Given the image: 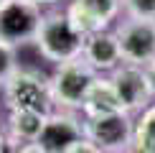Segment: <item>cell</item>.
Segmentation results:
<instances>
[{
	"mask_svg": "<svg viewBox=\"0 0 155 153\" xmlns=\"http://www.w3.org/2000/svg\"><path fill=\"white\" fill-rule=\"evenodd\" d=\"M43 21L41 5L31 0H5L0 3V41L10 46L33 41Z\"/></svg>",
	"mask_w": 155,
	"mask_h": 153,
	"instance_id": "cell-4",
	"label": "cell"
},
{
	"mask_svg": "<svg viewBox=\"0 0 155 153\" xmlns=\"http://www.w3.org/2000/svg\"><path fill=\"white\" fill-rule=\"evenodd\" d=\"M81 59L97 72H114L122 64V51H120V41L114 31H97L87 38L84 43V54Z\"/></svg>",
	"mask_w": 155,
	"mask_h": 153,
	"instance_id": "cell-9",
	"label": "cell"
},
{
	"mask_svg": "<svg viewBox=\"0 0 155 153\" xmlns=\"http://www.w3.org/2000/svg\"><path fill=\"white\" fill-rule=\"evenodd\" d=\"M31 3H36V5H56V3H61V0H31Z\"/></svg>",
	"mask_w": 155,
	"mask_h": 153,
	"instance_id": "cell-20",
	"label": "cell"
},
{
	"mask_svg": "<svg viewBox=\"0 0 155 153\" xmlns=\"http://www.w3.org/2000/svg\"><path fill=\"white\" fill-rule=\"evenodd\" d=\"M64 153H104V151H102L99 145L94 143V140H89L87 135H84V138H79V140H76L74 145H69V148L64 151Z\"/></svg>",
	"mask_w": 155,
	"mask_h": 153,
	"instance_id": "cell-17",
	"label": "cell"
},
{
	"mask_svg": "<svg viewBox=\"0 0 155 153\" xmlns=\"http://www.w3.org/2000/svg\"><path fill=\"white\" fill-rule=\"evenodd\" d=\"M18 46H10V43L0 41V89L8 84V79L18 72Z\"/></svg>",
	"mask_w": 155,
	"mask_h": 153,
	"instance_id": "cell-15",
	"label": "cell"
},
{
	"mask_svg": "<svg viewBox=\"0 0 155 153\" xmlns=\"http://www.w3.org/2000/svg\"><path fill=\"white\" fill-rule=\"evenodd\" d=\"M74 3H79L84 10H89L92 15H97L99 21H104L107 25L114 21V18L120 15L122 10V0H74Z\"/></svg>",
	"mask_w": 155,
	"mask_h": 153,
	"instance_id": "cell-14",
	"label": "cell"
},
{
	"mask_svg": "<svg viewBox=\"0 0 155 153\" xmlns=\"http://www.w3.org/2000/svg\"><path fill=\"white\" fill-rule=\"evenodd\" d=\"M122 10L130 18L155 21V0H122Z\"/></svg>",
	"mask_w": 155,
	"mask_h": 153,
	"instance_id": "cell-16",
	"label": "cell"
},
{
	"mask_svg": "<svg viewBox=\"0 0 155 153\" xmlns=\"http://www.w3.org/2000/svg\"><path fill=\"white\" fill-rule=\"evenodd\" d=\"M130 151L132 153H155V105H147L143 112H137Z\"/></svg>",
	"mask_w": 155,
	"mask_h": 153,
	"instance_id": "cell-12",
	"label": "cell"
},
{
	"mask_svg": "<svg viewBox=\"0 0 155 153\" xmlns=\"http://www.w3.org/2000/svg\"><path fill=\"white\" fill-rule=\"evenodd\" d=\"M79 138H84V117L69 110H54L46 117V125L38 135V143L48 153H64Z\"/></svg>",
	"mask_w": 155,
	"mask_h": 153,
	"instance_id": "cell-8",
	"label": "cell"
},
{
	"mask_svg": "<svg viewBox=\"0 0 155 153\" xmlns=\"http://www.w3.org/2000/svg\"><path fill=\"white\" fill-rule=\"evenodd\" d=\"M0 153H10V138L0 130Z\"/></svg>",
	"mask_w": 155,
	"mask_h": 153,
	"instance_id": "cell-18",
	"label": "cell"
},
{
	"mask_svg": "<svg viewBox=\"0 0 155 153\" xmlns=\"http://www.w3.org/2000/svg\"><path fill=\"white\" fill-rule=\"evenodd\" d=\"M33 43L43 59H48L54 64H64V61L79 59L84 54L87 38L71 25L66 10L61 8L54 13H43V21L38 25V33L33 38Z\"/></svg>",
	"mask_w": 155,
	"mask_h": 153,
	"instance_id": "cell-1",
	"label": "cell"
},
{
	"mask_svg": "<svg viewBox=\"0 0 155 153\" xmlns=\"http://www.w3.org/2000/svg\"><path fill=\"white\" fill-rule=\"evenodd\" d=\"M64 10H66V15H69V21H71V25L79 31L84 38H89L92 33H97V31H104V28H107L104 21H99V18L92 15L89 10H84L79 3H74V0H69Z\"/></svg>",
	"mask_w": 155,
	"mask_h": 153,
	"instance_id": "cell-13",
	"label": "cell"
},
{
	"mask_svg": "<svg viewBox=\"0 0 155 153\" xmlns=\"http://www.w3.org/2000/svg\"><path fill=\"white\" fill-rule=\"evenodd\" d=\"M135 117L130 112H112L99 117H84V135L94 140L104 153L127 151L132 143Z\"/></svg>",
	"mask_w": 155,
	"mask_h": 153,
	"instance_id": "cell-6",
	"label": "cell"
},
{
	"mask_svg": "<svg viewBox=\"0 0 155 153\" xmlns=\"http://www.w3.org/2000/svg\"><path fill=\"white\" fill-rule=\"evenodd\" d=\"M3 97L8 110H33V112H54V100L48 89V76H41L31 69H18L3 87Z\"/></svg>",
	"mask_w": 155,
	"mask_h": 153,
	"instance_id": "cell-3",
	"label": "cell"
},
{
	"mask_svg": "<svg viewBox=\"0 0 155 153\" xmlns=\"http://www.w3.org/2000/svg\"><path fill=\"white\" fill-rule=\"evenodd\" d=\"M117 153H132V151H130V148H127V151H117Z\"/></svg>",
	"mask_w": 155,
	"mask_h": 153,
	"instance_id": "cell-21",
	"label": "cell"
},
{
	"mask_svg": "<svg viewBox=\"0 0 155 153\" xmlns=\"http://www.w3.org/2000/svg\"><path fill=\"white\" fill-rule=\"evenodd\" d=\"M0 3H5V0H0Z\"/></svg>",
	"mask_w": 155,
	"mask_h": 153,
	"instance_id": "cell-22",
	"label": "cell"
},
{
	"mask_svg": "<svg viewBox=\"0 0 155 153\" xmlns=\"http://www.w3.org/2000/svg\"><path fill=\"white\" fill-rule=\"evenodd\" d=\"M48 115L46 112H33V110H10V115H8V138H10V143H31V140H38Z\"/></svg>",
	"mask_w": 155,
	"mask_h": 153,
	"instance_id": "cell-11",
	"label": "cell"
},
{
	"mask_svg": "<svg viewBox=\"0 0 155 153\" xmlns=\"http://www.w3.org/2000/svg\"><path fill=\"white\" fill-rule=\"evenodd\" d=\"M112 84L117 89V97L125 107V112H143L150 100L155 97L150 79H147V72L143 66H135V64H120L112 72Z\"/></svg>",
	"mask_w": 155,
	"mask_h": 153,
	"instance_id": "cell-7",
	"label": "cell"
},
{
	"mask_svg": "<svg viewBox=\"0 0 155 153\" xmlns=\"http://www.w3.org/2000/svg\"><path fill=\"white\" fill-rule=\"evenodd\" d=\"M114 33L120 41L122 64H135L145 69L155 61V21L127 15L114 28Z\"/></svg>",
	"mask_w": 155,
	"mask_h": 153,
	"instance_id": "cell-5",
	"label": "cell"
},
{
	"mask_svg": "<svg viewBox=\"0 0 155 153\" xmlns=\"http://www.w3.org/2000/svg\"><path fill=\"white\" fill-rule=\"evenodd\" d=\"M145 72H147V79H150V87H153V94H155V61L150 66H145Z\"/></svg>",
	"mask_w": 155,
	"mask_h": 153,
	"instance_id": "cell-19",
	"label": "cell"
},
{
	"mask_svg": "<svg viewBox=\"0 0 155 153\" xmlns=\"http://www.w3.org/2000/svg\"><path fill=\"white\" fill-rule=\"evenodd\" d=\"M81 117H99V115H112V112H125L122 102L117 97V89H114L112 79L104 76H97L94 84L89 87L87 97L81 102Z\"/></svg>",
	"mask_w": 155,
	"mask_h": 153,
	"instance_id": "cell-10",
	"label": "cell"
},
{
	"mask_svg": "<svg viewBox=\"0 0 155 153\" xmlns=\"http://www.w3.org/2000/svg\"><path fill=\"white\" fill-rule=\"evenodd\" d=\"M97 76H99V72L92 69L81 56L71 59V61H64V64H56L54 74L48 76V89H51L54 107L56 110L79 112L81 102Z\"/></svg>",
	"mask_w": 155,
	"mask_h": 153,
	"instance_id": "cell-2",
	"label": "cell"
}]
</instances>
